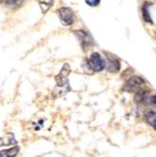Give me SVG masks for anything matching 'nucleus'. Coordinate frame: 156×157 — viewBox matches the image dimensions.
<instances>
[{
	"instance_id": "1",
	"label": "nucleus",
	"mask_w": 156,
	"mask_h": 157,
	"mask_svg": "<svg viewBox=\"0 0 156 157\" xmlns=\"http://www.w3.org/2000/svg\"><path fill=\"white\" fill-rule=\"evenodd\" d=\"M145 80L140 76H132L127 80L126 84L124 85V90L127 92H135L144 90L145 87Z\"/></svg>"
},
{
	"instance_id": "2",
	"label": "nucleus",
	"mask_w": 156,
	"mask_h": 157,
	"mask_svg": "<svg viewBox=\"0 0 156 157\" xmlns=\"http://www.w3.org/2000/svg\"><path fill=\"white\" fill-rule=\"evenodd\" d=\"M88 62L93 72H97V73L102 72V71L106 67V62L102 58V56L97 52L92 53L90 55L89 59H88Z\"/></svg>"
},
{
	"instance_id": "3",
	"label": "nucleus",
	"mask_w": 156,
	"mask_h": 157,
	"mask_svg": "<svg viewBox=\"0 0 156 157\" xmlns=\"http://www.w3.org/2000/svg\"><path fill=\"white\" fill-rule=\"evenodd\" d=\"M59 15V18L61 22V24L65 26L72 25L74 22V13L73 10H70V8H60L58 11H56Z\"/></svg>"
},
{
	"instance_id": "4",
	"label": "nucleus",
	"mask_w": 156,
	"mask_h": 157,
	"mask_svg": "<svg viewBox=\"0 0 156 157\" xmlns=\"http://www.w3.org/2000/svg\"><path fill=\"white\" fill-rule=\"evenodd\" d=\"M70 74V67L68 63H65L60 71L59 75H56L55 81H56V86L59 88H64V87H69V81H68V76Z\"/></svg>"
},
{
	"instance_id": "5",
	"label": "nucleus",
	"mask_w": 156,
	"mask_h": 157,
	"mask_svg": "<svg viewBox=\"0 0 156 157\" xmlns=\"http://www.w3.org/2000/svg\"><path fill=\"white\" fill-rule=\"evenodd\" d=\"M74 34L80 40L81 45L85 50H89L90 46L93 45V40L87 32L80 30V31H75Z\"/></svg>"
},
{
	"instance_id": "6",
	"label": "nucleus",
	"mask_w": 156,
	"mask_h": 157,
	"mask_svg": "<svg viewBox=\"0 0 156 157\" xmlns=\"http://www.w3.org/2000/svg\"><path fill=\"white\" fill-rule=\"evenodd\" d=\"M106 69L110 73H117L120 69V60L116 58L114 55L108 54L106 56Z\"/></svg>"
},
{
	"instance_id": "7",
	"label": "nucleus",
	"mask_w": 156,
	"mask_h": 157,
	"mask_svg": "<svg viewBox=\"0 0 156 157\" xmlns=\"http://www.w3.org/2000/svg\"><path fill=\"white\" fill-rule=\"evenodd\" d=\"M25 0H0V4L10 9H17L23 5Z\"/></svg>"
},
{
	"instance_id": "8",
	"label": "nucleus",
	"mask_w": 156,
	"mask_h": 157,
	"mask_svg": "<svg viewBox=\"0 0 156 157\" xmlns=\"http://www.w3.org/2000/svg\"><path fill=\"white\" fill-rule=\"evenodd\" d=\"M150 6H151V3L150 2H145L141 8V12H142V17L144 19L145 22L152 24V20L150 17Z\"/></svg>"
},
{
	"instance_id": "9",
	"label": "nucleus",
	"mask_w": 156,
	"mask_h": 157,
	"mask_svg": "<svg viewBox=\"0 0 156 157\" xmlns=\"http://www.w3.org/2000/svg\"><path fill=\"white\" fill-rule=\"evenodd\" d=\"M145 121L156 131V111L148 112L145 115Z\"/></svg>"
},
{
	"instance_id": "10",
	"label": "nucleus",
	"mask_w": 156,
	"mask_h": 157,
	"mask_svg": "<svg viewBox=\"0 0 156 157\" xmlns=\"http://www.w3.org/2000/svg\"><path fill=\"white\" fill-rule=\"evenodd\" d=\"M42 13H46L54 5V0H38Z\"/></svg>"
},
{
	"instance_id": "11",
	"label": "nucleus",
	"mask_w": 156,
	"mask_h": 157,
	"mask_svg": "<svg viewBox=\"0 0 156 157\" xmlns=\"http://www.w3.org/2000/svg\"><path fill=\"white\" fill-rule=\"evenodd\" d=\"M19 147L15 146L14 148H10L9 150H4L0 151V156L3 157V156H15L17 155V153L19 152Z\"/></svg>"
},
{
	"instance_id": "12",
	"label": "nucleus",
	"mask_w": 156,
	"mask_h": 157,
	"mask_svg": "<svg viewBox=\"0 0 156 157\" xmlns=\"http://www.w3.org/2000/svg\"><path fill=\"white\" fill-rule=\"evenodd\" d=\"M85 2L90 7H96L101 3V0H85Z\"/></svg>"
},
{
	"instance_id": "13",
	"label": "nucleus",
	"mask_w": 156,
	"mask_h": 157,
	"mask_svg": "<svg viewBox=\"0 0 156 157\" xmlns=\"http://www.w3.org/2000/svg\"><path fill=\"white\" fill-rule=\"evenodd\" d=\"M148 102L150 103V105H151L153 106H156V94H153V95L150 96L148 98Z\"/></svg>"
}]
</instances>
